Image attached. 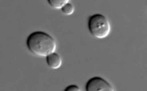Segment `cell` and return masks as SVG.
Wrapping results in <instances>:
<instances>
[{
  "label": "cell",
  "mask_w": 147,
  "mask_h": 91,
  "mask_svg": "<svg viewBox=\"0 0 147 91\" xmlns=\"http://www.w3.org/2000/svg\"><path fill=\"white\" fill-rule=\"evenodd\" d=\"M79 87L77 86V85H70L69 87H67V88L65 89V91H79Z\"/></svg>",
  "instance_id": "obj_7"
},
{
  "label": "cell",
  "mask_w": 147,
  "mask_h": 91,
  "mask_svg": "<svg viewBox=\"0 0 147 91\" xmlns=\"http://www.w3.org/2000/svg\"><path fill=\"white\" fill-rule=\"evenodd\" d=\"M26 46L30 53L39 57H47L56 51L55 39L43 31H35L30 33L26 39Z\"/></svg>",
  "instance_id": "obj_1"
},
{
  "label": "cell",
  "mask_w": 147,
  "mask_h": 91,
  "mask_svg": "<svg viewBox=\"0 0 147 91\" xmlns=\"http://www.w3.org/2000/svg\"><path fill=\"white\" fill-rule=\"evenodd\" d=\"M61 9H62V12L66 15H71L74 12V6L70 2H68L66 5H64Z\"/></svg>",
  "instance_id": "obj_6"
},
{
  "label": "cell",
  "mask_w": 147,
  "mask_h": 91,
  "mask_svg": "<svg viewBox=\"0 0 147 91\" xmlns=\"http://www.w3.org/2000/svg\"><path fill=\"white\" fill-rule=\"evenodd\" d=\"M48 3L53 7V8H62L64 5L68 3L67 0H48Z\"/></svg>",
  "instance_id": "obj_5"
},
{
  "label": "cell",
  "mask_w": 147,
  "mask_h": 91,
  "mask_svg": "<svg viewBox=\"0 0 147 91\" xmlns=\"http://www.w3.org/2000/svg\"><path fill=\"white\" fill-rule=\"evenodd\" d=\"M85 89L87 91H113V87L110 83L100 77H93L87 81Z\"/></svg>",
  "instance_id": "obj_3"
},
{
  "label": "cell",
  "mask_w": 147,
  "mask_h": 91,
  "mask_svg": "<svg viewBox=\"0 0 147 91\" xmlns=\"http://www.w3.org/2000/svg\"><path fill=\"white\" fill-rule=\"evenodd\" d=\"M47 59V64L48 66L52 69H58L59 67L62 64V61H61V58L57 53H53V54H50L49 56L46 57Z\"/></svg>",
  "instance_id": "obj_4"
},
{
  "label": "cell",
  "mask_w": 147,
  "mask_h": 91,
  "mask_svg": "<svg viewBox=\"0 0 147 91\" xmlns=\"http://www.w3.org/2000/svg\"><path fill=\"white\" fill-rule=\"evenodd\" d=\"M88 29L94 37L105 39L110 35L111 25L106 16L96 13L88 18Z\"/></svg>",
  "instance_id": "obj_2"
}]
</instances>
